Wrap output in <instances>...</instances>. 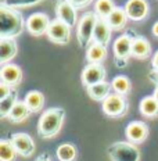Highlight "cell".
<instances>
[{
	"label": "cell",
	"mask_w": 158,
	"mask_h": 161,
	"mask_svg": "<svg viewBox=\"0 0 158 161\" xmlns=\"http://www.w3.org/2000/svg\"><path fill=\"white\" fill-rule=\"evenodd\" d=\"M26 19L17 8L0 4V39H15L26 28Z\"/></svg>",
	"instance_id": "obj_1"
},
{
	"label": "cell",
	"mask_w": 158,
	"mask_h": 161,
	"mask_svg": "<svg viewBox=\"0 0 158 161\" xmlns=\"http://www.w3.org/2000/svg\"><path fill=\"white\" fill-rule=\"evenodd\" d=\"M65 110L61 107H52L45 110L38 121V133L42 139H52L63 128Z\"/></svg>",
	"instance_id": "obj_2"
},
{
	"label": "cell",
	"mask_w": 158,
	"mask_h": 161,
	"mask_svg": "<svg viewBox=\"0 0 158 161\" xmlns=\"http://www.w3.org/2000/svg\"><path fill=\"white\" fill-rule=\"evenodd\" d=\"M134 31H128L119 35L112 45L114 52V64L118 68H123L128 65V61L132 57V42H133Z\"/></svg>",
	"instance_id": "obj_3"
},
{
	"label": "cell",
	"mask_w": 158,
	"mask_h": 161,
	"mask_svg": "<svg viewBox=\"0 0 158 161\" xmlns=\"http://www.w3.org/2000/svg\"><path fill=\"white\" fill-rule=\"evenodd\" d=\"M99 21V17L96 15L95 11L85 13L80 17L78 26H76V38H78L79 47L86 50L93 42V35H95L96 24Z\"/></svg>",
	"instance_id": "obj_4"
},
{
	"label": "cell",
	"mask_w": 158,
	"mask_h": 161,
	"mask_svg": "<svg viewBox=\"0 0 158 161\" xmlns=\"http://www.w3.org/2000/svg\"><path fill=\"white\" fill-rule=\"evenodd\" d=\"M107 154L111 161H140V150L134 143L114 142L107 147Z\"/></svg>",
	"instance_id": "obj_5"
},
{
	"label": "cell",
	"mask_w": 158,
	"mask_h": 161,
	"mask_svg": "<svg viewBox=\"0 0 158 161\" xmlns=\"http://www.w3.org/2000/svg\"><path fill=\"white\" fill-rule=\"evenodd\" d=\"M101 110L107 117L121 118L129 110V102H128L126 96L118 95V93H111L101 103Z\"/></svg>",
	"instance_id": "obj_6"
},
{
	"label": "cell",
	"mask_w": 158,
	"mask_h": 161,
	"mask_svg": "<svg viewBox=\"0 0 158 161\" xmlns=\"http://www.w3.org/2000/svg\"><path fill=\"white\" fill-rule=\"evenodd\" d=\"M71 26L61 19L54 18L52 19V24L49 26V31L46 33L47 39L56 45H68L71 40Z\"/></svg>",
	"instance_id": "obj_7"
},
{
	"label": "cell",
	"mask_w": 158,
	"mask_h": 161,
	"mask_svg": "<svg viewBox=\"0 0 158 161\" xmlns=\"http://www.w3.org/2000/svg\"><path fill=\"white\" fill-rule=\"evenodd\" d=\"M52 24V19L46 13H33L26 18V31L32 36H42L46 35L49 31V26Z\"/></svg>",
	"instance_id": "obj_8"
},
{
	"label": "cell",
	"mask_w": 158,
	"mask_h": 161,
	"mask_svg": "<svg viewBox=\"0 0 158 161\" xmlns=\"http://www.w3.org/2000/svg\"><path fill=\"white\" fill-rule=\"evenodd\" d=\"M106 76L107 71L103 64H90V63H87V65L82 71L80 79H82V85L85 88H89V86H93L96 83L104 82Z\"/></svg>",
	"instance_id": "obj_9"
},
{
	"label": "cell",
	"mask_w": 158,
	"mask_h": 161,
	"mask_svg": "<svg viewBox=\"0 0 158 161\" xmlns=\"http://www.w3.org/2000/svg\"><path fill=\"white\" fill-rule=\"evenodd\" d=\"M123 7L128 18L132 21H143L150 13V6L147 0H128Z\"/></svg>",
	"instance_id": "obj_10"
},
{
	"label": "cell",
	"mask_w": 158,
	"mask_h": 161,
	"mask_svg": "<svg viewBox=\"0 0 158 161\" xmlns=\"http://www.w3.org/2000/svg\"><path fill=\"white\" fill-rule=\"evenodd\" d=\"M125 135L128 137V142L139 145L143 143L149 136V126L143 121H132L126 125Z\"/></svg>",
	"instance_id": "obj_11"
},
{
	"label": "cell",
	"mask_w": 158,
	"mask_h": 161,
	"mask_svg": "<svg viewBox=\"0 0 158 161\" xmlns=\"http://www.w3.org/2000/svg\"><path fill=\"white\" fill-rule=\"evenodd\" d=\"M11 142L14 145L17 153L22 157H31L35 152V142L28 133L25 132H18L11 135Z\"/></svg>",
	"instance_id": "obj_12"
},
{
	"label": "cell",
	"mask_w": 158,
	"mask_h": 161,
	"mask_svg": "<svg viewBox=\"0 0 158 161\" xmlns=\"http://www.w3.org/2000/svg\"><path fill=\"white\" fill-rule=\"evenodd\" d=\"M76 10L78 8L69 0H60V2H57V6H56V15L58 19H61L63 22H65L71 28H74L76 25V21H78Z\"/></svg>",
	"instance_id": "obj_13"
},
{
	"label": "cell",
	"mask_w": 158,
	"mask_h": 161,
	"mask_svg": "<svg viewBox=\"0 0 158 161\" xmlns=\"http://www.w3.org/2000/svg\"><path fill=\"white\" fill-rule=\"evenodd\" d=\"M0 80L3 83H7V85L15 88L22 80V69L17 64H11V63L2 65V69H0Z\"/></svg>",
	"instance_id": "obj_14"
},
{
	"label": "cell",
	"mask_w": 158,
	"mask_h": 161,
	"mask_svg": "<svg viewBox=\"0 0 158 161\" xmlns=\"http://www.w3.org/2000/svg\"><path fill=\"white\" fill-rule=\"evenodd\" d=\"M151 53H153V47L149 39L134 32L132 42V57L137 60H146L151 56Z\"/></svg>",
	"instance_id": "obj_15"
},
{
	"label": "cell",
	"mask_w": 158,
	"mask_h": 161,
	"mask_svg": "<svg viewBox=\"0 0 158 161\" xmlns=\"http://www.w3.org/2000/svg\"><path fill=\"white\" fill-rule=\"evenodd\" d=\"M86 61L90 64H103V61L107 58V46L101 43L92 42L90 46L86 49Z\"/></svg>",
	"instance_id": "obj_16"
},
{
	"label": "cell",
	"mask_w": 158,
	"mask_h": 161,
	"mask_svg": "<svg viewBox=\"0 0 158 161\" xmlns=\"http://www.w3.org/2000/svg\"><path fill=\"white\" fill-rule=\"evenodd\" d=\"M18 46L15 39H0V65L8 64L17 56Z\"/></svg>",
	"instance_id": "obj_17"
},
{
	"label": "cell",
	"mask_w": 158,
	"mask_h": 161,
	"mask_svg": "<svg viewBox=\"0 0 158 161\" xmlns=\"http://www.w3.org/2000/svg\"><path fill=\"white\" fill-rule=\"evenodd\" d=\"M128 14L125 11V7H115L114 11L106 18L107 24L110 25V28L112 31H122L123 28L126 26V22H128Z\"/></svg>",
	"instance_id": "obj_18"
},
{
	"label": "cell",
	"mask_w": 158,
	"mask_h": 161,
	"mask_svg": "<svg viewBox=\"0 0 158 161\" xmlns=\"http://www.w3.org/2000/svg\"><path fill=\"white\" fill-rule=\"evenodd\" d=\"M111 89H112L111 83L104 80V82L96 83V85L86 88V92H87V95H89L90 99H93L95 102H101L103 103L104 100L111 95Z\"/></svg>",
	"instance_id": "obj_19"
},
{
	"label": "cell",
	"mask_w": 158,
	"mask_h": 161,
	"mask_svg": "<svg viewBox=\"0 0 158 161\" xmlns=\"http://www.w3.org/2000/svg\"><path fill=\"white\" fill-rule=\"evenodd\" d=\"M111 33L112 29L110 28V25L107 24L106 19L99 18L96 24V29H95V35H93V42L101 43L104 46H108L110 40H111Z\"/></svg>",
	"instance_id": "obj_20"
},
{
	"label": "cell",
	"mask_w": 158,
	"mask_h": 161,
	"mask_svg": "<svg viewBox=\"0 0 158 161\" xmlns=\"http://www.w3.org/2000/svg\"><path fill=\"white\" fill-rule=\"evenodd\" d=\"M139 110L140 114L146 118H155L158 117V100L154 97V95L143 97L140 100Z\"/></svg>",
	"instance_id": "obj_21"
},
{
	"label": "cell",
	"mask_w": 158,
	"mask_h": 161,
	"mask_svg": "<svg viewBox=\"0 0 158 161\" xmlns=\"http://www.w3.org/2000/svg\"><path fill=\"white\" fill-rule=\"evenodd\" d=\"M32 114V111L29 110V107L26 106V103L24 100H18V102L15 103V106L13 107L11 113L8 114L7 119H10L11 122H22V121L28 119L29 115Z\"/></svg>",
	"instance_id": "obj_22"
},
{
	"label": "cell",
	"mask_w": 158,
	"mask_h": 161,
	"mask_svg": "<svg viewBox=\"0 0 158 161\" xmlns=\"http://www.w3.org/2000/svg\"><path fill=\"white\" fill-rule=\"evenodd\" d=\"M24 102L32 113H39L45 107V95L40 90H31L25 95Z\"/></svg>",
	"instance_id": "obj_23"
},
{
	"label": "cell",
	"mask_w": 158,
	"mask_h": 161,
	"mask_svg": "<svg viewBox=\"0 0 158 161\" xmlns=\"http://www.w3.org/2000/svg\"><path fill=\"white\" fill-rule=\"evenodd\" d=\"M111 86H112L114 93H118L122 96H128L132 92V82L126 75H117L111 80Z\"/></svg>",
	"instance_id": "obj_24"
},
{
	"label": "cell",
	"mask_w": 158,
	"mask_h": 161,
	"mask_svg": "<svg viewBox=\"0 0 158 161\" xmlns=\"http://www.w3.org/2000/svg\"><path fill=\"white\" fill-rule=\"evenodd\" d=\"M17 102H18V90L14 88L13 92L6 99L0 100V118H3V119L7 118Z\"/></svg>",
	"instance_id": "obj_25"
},
{
	"label": "cell",
	"mask_w": 158,
	"mask_h": 161,
	"mask_svg": "<svg viewBox=\"0 0 158 161\" xmlns=\"http://www.w3.org/2000/svg\"><path fill=\"white\" fill-rule=\"evenodd\" d=\"M17 150L11 139L0 140V161H14L17 157Z\"/></svg>",
	"instance_id": "obj_26"
},
{
	"label": "cell",
	"mask_w": 158,
	"mask_h": 161,
	"mask_svg": "<svg viewBox=\"0 0 158 161\" xmlns=\"http://www.w3.org/2000/svg\"><path fill=\"white\" fill-rule=\"evenodd\" d=\"M115 7L117 6H115V3H114V0H96L95 13H96V15L99 17V18L106 19L107 17L114 11V8Z\"/></svg>",
	"instance_id": "obj_27"
},
{
	"label": "cell",
	"mask_w": 158,
	"mask_h": 161,
	"mask_svg": "<svg viewBox=\"0 0 158 161\" xmlns=\"http://www.w3.org/2000/svg\"><path fill=\"white\" fill-rule=\"evenodd\" d=\"M56 156L60 161H74L76 157V147L72 143H63L57 147Z\"/></svg>",
	"instance_id": "obj_28"
},
{
	"label": "cell",
	"mask_w": 158,
	"mask_h": 161,
	"mask_svg": "<svg viewBox=\"0 0 158 161\" xmlns=\"http://www.w3.org/2000/svg\"><path fill=\"white\" fill-rule=\"evenodd\" d=\"M43 0H3V4L8 6V7L21 10V8H26V7H32V6H36L39 3H42Z\"/></svg>",
	"instance_id": "obj_29"
},
{
	"label": "cell",
	"mask_w": 158,
	"mask_h": 161,
	"mask_svg": "<svg viewBox=\"0 0 158 161\" xmlns=\"http://www.w3.org/2000/svg\"><path fill=\"white\" fill-rule=\"evenodd\" d=\"M13 86H10L7 85V83H3V82H0V100H3V99H6L10 93L13 92Z\"/></svg>",
	"instance_id": "obj_30"
},
{
	"label": "cell",
	"mask_w": 158,
	"mask_h": 161,
	"mask_svg": "<svg viewBox=\"0 0 158 161\" xmlns=\"http://www.w3.org/2000/svg\"><path fill=\"white\" fill-rule=\"evenodd\" d=\"M69 2H71L78 10H82V8H86L93 0H69Z\"/></svg>",
	"instance_id": "obj_31"
},
{
	"label": "cell",
	"mask_w": 158,
	"mask_h": 161,
	"mask_svg": "<svg viewBox=\"0 0 158 161\" xmlns=\"http://www.w3.org/2000/svg\"><path fill=\"white\" fill-rule=\"evenodd\" d=\"M149 79L157 86L158 85V71H154V69H151V71L149 72Z\"/></svg>",
	"instance_id": "obj_32"
},
{
	"label": "cell",
	"mask_w": 158,
	"mask_h": 161,
	"mask_svg": "<svg viewBox=\"0 0 158 161\" xmlns=\"http://www.w3.org/2000/svg\"><path fill=\"white\" fill-rule=\"evenodd\" d=\"M151 67H153L154 71H158V50L155 52V54H153V58H151Z\"/></svg>",
	"instance_id": "obj_33"
},
{
	"label": "cell",
	"mask_w": 158,
	"mask_h": 161,
	"mask_svg": "<svg viewBox=\"0 0 158 161\" xmlns=\"http://www.w3.org/2000/svg\"><path fill=\"white\" fill-rule=\"evenodd\" d=\"M35 161H52V158H50L49 154L43 153V154H40L39 157H36V160H35Z\"/></svg>",
	"instance_id": "obj_34"
},
{
	"label": "cell",
	"mask_w": 158,
	"mask_h": 161,
	"mask_svg": "<svg viewBox=\"0 0 158 161\" xmlns=\"http://www.w3.org/2000/svg\"><path fill=\"white\" fill-rule=\"evenodd\" d=\"M151 31H153V35L155 36V38H158V21H157L155 24L153 25V28H151Z\"/></svg>",
	"instance_id": "obj_35"
},
{
	"label": "cell",
	"mask_w": 158,
	"mask_h": 161,
	"mask_svg": "<svg viewBox=\"0 0 158 161\" xmlns=\"http://www.w3.org/2000/svg\"><path fill=\"white\" fill-rule=\"evenodd\" d=\"M153 95H154V97H155V99L158 100V85L155 86V90H154V93H153Z\"/></svg>",
	"instance_id": "obj_36"
},
{
	"label": "cell",
	"mask_w": 158,
	"mask_h": 161,
	"mask_svg": "<svg viewBox=\"0 0 158 161\" xmlns=\"http://www.w3.org/2000/svg\"><path fill=\"white\" fill-rule=\"evenodd\" d=\"M54 2H60V0H54Z\"/></svg>",
	"instance_id": "obj_37"
}]
</instances>
